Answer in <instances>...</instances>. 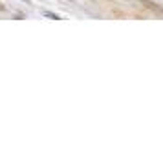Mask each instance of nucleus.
<instances>
[{
  "label": "nucleus",
  "instance_id": "1",
  "mask_svg": "<svg viewBox=\"0 0 163 157\" xmlns=\"http://www.w3.org/2000/svg\"><path fill=\"white\" fill-rule=\"evenodd\" d=\"M42 15H46V17L53 18V20H57V18H59V15H53V13H50V11H42Z\"/></svg>",
  "mask_w": 163,
  "mask_h": 157
}]
</instances>
